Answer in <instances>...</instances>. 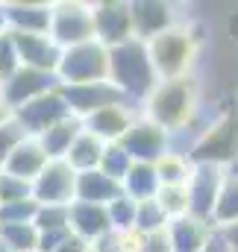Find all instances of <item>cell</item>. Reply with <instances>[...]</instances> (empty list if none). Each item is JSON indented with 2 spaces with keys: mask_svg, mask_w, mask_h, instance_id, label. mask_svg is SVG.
Wrapping results in <instances>:
<instances>
[{
  "mask_svg": "<svg viewBox=\"0 0 238 252\" xmlns=\"http://www.w3.org/2000/svg\"><path fill=\"white\" fill-rule=\"evenodd\" d=\"M141 115L156 126H162L171 138L191 129L200 115V79H197V73L159 82L150 91V97L141 103Z\"/></svg>",
  "mask_w": 238,
  "mask_h": 252,
  "instance_id": "obj_1",
  "label": "cell"
},
{
  "mask_svg": "<svg viewBox=\"0 0 238 252\" xmlns=\"http://www.w3.org/2000/svg\"><path fill=\"white\" fill-rule=\"evenodd\" d=\"M109 82L123 94L126 103L141 109V103L159 85V76L153 70V62H150V53H147L144 41L132 38V41L109 50Z\"/></svg>",
  "mask_w": 238,
  "mask_h": 252,
  "instance_id": "obj_2",
  "label": "cell"
},
{
  "mask_svg": "<svg viewBox=\"0 0 238 252\" xmlns=\"http://www.w3.org/2000/svg\"><path fill=\"white\" fill-rule=\"evenodd\" d=\"M200 30L194 24H182L171 27L168 32L156 35L153 41H147V53L153 70L159 76V82L165 79H179V76H191L197 67V56H200Z\"/></svg>",
  "mask_w": 238,
  "mask_h": 252,
  "instance_id": "obj_3",
  "label": "cell"
},
{
  "mask_svg": "<svg viewBox=\"0 0 238 252\" xmlns=\"http://www.w3.org/2000/svg\"><path fill=\"white\" fill-rule=\"evenodd\" d=\"M185 156L191 164H215V167H236L238 164V115H224L209 129H200L188 144Z\"/></svg>",
  "mask_w": 238,
  "mask_h": 252,
  "instance_id": "obj_4",
  "label": "cell"
},
{
  "mask_svg": "<svg viewBox=\"0 0 238 252\" xmlns=\"http://www.w3.org/2000/svg\"><path fill=\"white\" fill-rule=\"evenodd\" d=\"M59 85H88L109 79V50L100 41H85L62 50L56 64Z\"/></svg>",
  "mask_w": 238,
  "mask_h": 252,
  "instance_id": "obj_5",
  "label": "cell"
},
{
  "mask_svg": "<svg viewBox=\"0 0 238 252\" xmlns=\"http://www.w3.org/2000/svg\"><path fill=\"white\" fill-rule=\"evenodd\" d=\"M47 35L59 50L94 41V12L91 3L79 0H56L50 3V30Z\"/></svg>",
  "mask_w": 238,
  "mask_h": 252,
  "instance_id": "obj_6",
  "label": "cell"
},
{
  "mask_svg": "<svg viewBox=\"0 0 238 252\" xmlns=\"http://www.w3.org/2000/svg\"><path fill=\"white\" fill-rule=\"evenodd\" d=\"M224 179H227V170L224 167H215V164H194L191 167V176H188V214L200 223H209L212 226V217H215V205H218V196L224 188Z\"/></svg>",
  "mask_w": 238,
  "mask_h": 252,
  "instance_id": "obj_7",
  "label": "cell"
},
{
  "mask_svg": "<svg viewBox=\"0 0 238 252\" xmlns=\"http://www.w3.org/2000/svg\"><path fill=\"white\" fill-rule=\"evenodd\" d=\"M126 150V156L138 164H156L168 150H171V135L156 126L153 121H147L144 115L135 118V124L123 132V138L118 141Z\"/></svg>",
  "mask_w": 238,
  "mask_h": 252,
  "instance_id": "obj_8",
  "label": "cell"
},
{
  "mask_svg": "<svg viewBox=\"0 0 238 252\" xmlns=\"http://www.w3.org/2000/svg\"><path fill=\"white\" fill-rule=\"evenodd\" d=\"M91 12H94V41H100L106 50L135 38L126 0H97L91 3Z\"/></svg>",
  "mask_w": 238,
  "mask_h": 252,
  "instance_id": "obj_9",
  "label": "cell"
},
{
  "mask_svg": "<svg viewBox=\"0 0 238 252\" xmlns=\"http://www.w3.org/2000/svg\"><path fill=\"white\" fill-rule=\"evenodd\" d=\"M59 88V79L56 73H47V70H33V67H18L12 76H6L0 82V97L6 100V106L15 112L27 103H33L36 97L41 94H50Z\"/></svg>",
  "mask_w": 238,
  "mask_h": 252,
  "instance_id": "obj_10",
  "label": "cell"
},
{
  "mask_svg": "<svg viewBox=\"0 0 238 252\" xmlns=\"http://www.w3.org/2000/svg\"><path fill=\"white\" fill-rule=\"evenodd\" d=\"M12 118L24 126V132H27L30 138H39L41 132H47L53 124H59V121H65V118H71V109H68L62 91L56 88V91L41 94V97H36L33 103L15 109Z\"/></svg>",
  "mask_w": 238,
  "mask_h": 252,
  "instance_id": "obj_11",
  "label": "cell"
},
{
  "mask_svg": "<svg viewBox=\"0 0 238 252\" xmlns=\"http://www.w3.org/2000/svg\"><path fill=\"white\" fill-rule=\"evenodd\" d=\"M62 97L71 109L74 118L85 121L88 115L106 109V106H115V103H126L123 94L106 79V82H88V85H59Z\"/></svg>",
  "mask_w": 238,
  "mask_h": 252,
  "instance_id": "obj_12",
  "label": "cell"
},
{
  "mask_svg": "<svg viewBox=\"0 0 238 252\" xmlns=\"http://www.w3.org/2000/svg\"><path fill=\"white\" fill-rule=\"evenodd\" d=\"M77 190V173L65 161H47L44 170L33 179V199L39 205H71Z\"/></svg>",
  "mask_w": 238,
  "mask_h": 252,
  "instance_id": "obj_13",
  "label": "cell"
},
{
  "mask_svg": "<svg viewBox=\"0 0 238 252\" xmlns=\"http://www.w3.org/2000/svg\"><path fill=\"white\" fill-rule=\"evenodd\" d=\"M129 15H132V35L144 44L179 24L177 9L165 0H132Z\"/></svg>",
  "mask_w": 238,
  "mask_h": 252,
  "instance_id": "obj_14",
  "label": "cell"
},
{
  "mask_svg": "<svg viewBox=\"0 0 238 252\" xmlns=\"http://www.w3.org/2000/svg\"><path fill=\"white\" fill-rule=\"evenodd\" d=\"M6 32H9V30H6ZM9 38H12V44H15V53H18L21 67L56 73L62 50L53 44L50 35H39V32H9Z\"/></svg>",
  "mask_w": 238,
  "mask_h": 252,
  "instance_id": "obj_15",
  "label": "cell"
},
{
  "mask_svg": "<svg viewBox=\"0 0 238 252\" xmlns=\"http://www.w3.org/2000/svg\"><path fill=\"white\" fill-rule=\"evenodd\" d=\"M138 115H141L138 106H132V103H115V106H106V109L88 115V118L82 121V129H85L88 135L100 138L103 144H115V141L123 138V132L135 124Z\"/></svg>",
  "mask_w": 238,
  "mask_h": 252,
  "instance_id": "obj_16",
  "label": "cell"
},
{
  "mask_svg": "<svg viewBox=\"0 0 238 252\" xmlns=\"http://www.w3.org/2000/svg\"><path fill=\"white\" fill-rule=\"evenodd\" d=\"M3 21L9 32H39L47 35L50 30V3H30V0H12L0 3Z\"/></svg>",
  "mask_w": 238,
  "mask_h": 252,
  "instance_id": "obj_17",
  "label": "cell"
},
{
  "mask_svg": "<svg viewBox=\"0 0 238 252\" xmlns=\"http://www.w3.org/2000/svg\"><path fill=\"white\" fill-rule=\"evenodd\" d=\"M68 229L74 238H79L82 244L97 241L103 232H109V214L106 205H91V202H71L68 205Z\"/></svg>",
  "mask_w": 238,
  "mask_h": 252,
  "instance_id": "obj_18",
  "label": "cell"
},
{
  "mask_svg": "<svg viewBox=\"0 0 238 252\" xmlns=\"http://www.w3.org/2000/svg\"><path fill=\"white\" fill-rule=\"evenodd\" d=\"M168 241H171V252H203L215 226L209 223H200L194 220L191 214L177 217V220H168Z\"/></svg>",
  "mask_w": 238,
  "mask_h": 252,
  "instance_id": "obj_19",
  "label": "cell"
},
{
  "mask_svg": "<svg viewBox=\"0 0 238 252\" xmlns=\"http://www.w3.org/2000/svg\"><path fill=\"white\" fill-rule=\"evenodd\" d=\"M50 158L44 156V150H41V144L36 141V138H27L24 144H18L15 147V153L3 161V173H9V176H15V179H24V182H30L33 185V179L44 170V164H47Z\"/></svg>",
  "mask_w": 238,
  "mask_h": 252,
  "instance_id": "obj_20",
  "label": "cell"
},
{
  "mask_svg": "<svg viewBox=\"0 0 238 252\" xmlns=\"http://www.w3.org/2000/svg\"><path fill=\"white\" fill-rule=\"evenodd\" d=\"M120 182L109 179L100 170H88V173H77V190H74V202H91V205H109L112 199H118Z\"/></svg>",
  "mask_w": 238,
  "mask_h": 252,
  "instance_id": "obj_21",
  "label": "cell"
},
{
  "mask_svg": "<svg viewBox=\"0 0 238 252\" xmlns=\"http://www.w3.org/2000/svg\"><path fill=\"white\" fill-rule=\"evenodd\" d=\"M79 132H82V121L71 115V118L59 121V124H53L47 132H41L36 141L41 144V150H44V156L50 161H59V158H65V153L71 150V144L77 141Z\"/></svg>",
  "mask_w": 238,
  "mask_h": 252,
  "instance_id": "obj_22",
  "label": "cell"
},
{
  "mask_svg": "<svg viewBox=\"0 0 238 252\" xmlns=\"http://www.w3.org/2000/svg\"><path fill=\"white\" fill-rule=\"evenodd\" d=\"M103 141L100 138H94V135H88L85 129L77 135V141L71 144V150L65 153V164L74 170V173H88V170H97L100 167V156H103Z\"/></svg>",
  "mask_w": 238,
  "mask_h": 252,
  "instance_id": "obj_23",
  "label": "cell"
},
{
  "mask_svg": "<svg viewBox=\"0 0 238 252\" xmlns=\"http://www.w3.org/2000/svg\"><path fill=\"white\" fill-rule=\"evenodd\" d=\"M159 176H156V167L153 164H132L129 167V173L123 176V182H120V190H123V196H129L132 202H144V199H156V193H159Z\"/></svg>",
  "mask_w": 238,
  "mask_h": 252,
  "instance_id": "obj_24",
  "label": "cell"
},
{
  "mask_svg": "<svg viewBox=\"0 0 238 252\" xmlns=\"http://www.w3.org/2000/svg\"><path fill=\"white\" fill-rule=\"evenodd\" d=\"M230 223H238V164L227 170L224 188H221L218 205H215V217H212L215 229H224Z\"/></svg>",
  "mask_w": 238,
  "mask_h": 252,
  "instance_id": "obj_25",
  "label": "cell"
},
{
  "mask_svg": "<svg viewBox=\"0 0 238 252\" xmlns=\"http://www.w3.org/2000/svg\"><path fill=\"white\" fill-rule=\"evenodd\" d=\"M156 176H159V185H188V176H191V158L179 150H168L156 164Z\"/></svg>",
  "mask_w": 238,
  "mask_h": 252,
  "instance_id": "obj_26",
  "label": "cell"
},
{
  "mask_svg": "<svg viewBox=\"0 0 238 252\" xmlns=\"http://www.w3.org/2000/svg\"><path fill=\"white\" fill-rule=\"evenodd\" d=\"M0 241L9 247V252H36V247H39V229L33 223L0 226Z\"/></svg>",
  "mask_w": 238,
  "mask_h": 252,
  "instance_id": "obj_27",
  "label": "cell"
},
{
  "mask_svg": "<svg viewBox=\"0 0 238 252\" xmlns=\"http://www.w3.org/2000/svg\"><path fill=\"white\" fill-rule=\"evenodd\" d=\"M165 229H168V217H165V211L159 208L156 199L135 202V232L138 235H156V232H165Z\"/></svg>",
  "mask_w": 238,
  "mask_h": 252,
  "instance_id": "obj_28",
  "label": "cell"
},
{
  "mask_svg": "<svg viewBox=\"0 0 238 252\" xmlns=\"http://www.w3.org/2000/svg\"><path fill=\"white\" fill-rule=\"evenodd\" d=\"M132 164H135V161L126 156V150L115 141V144H106V147H103V156H100V167H97V170L106 173V176L115 179V182H123V176L129 173Z\"/></svg>",
  "mask_w": 238,
  "mask_h": 252,
  "instance_id": "obj_29",
  "label": "cell"
},
{
  "mask_svg": "<svg viewBox=\"0 0 238 252\" xmlns=\"http://www.w3.org/2000/svg\"><path fill=\"white\" fill-rule=\"evenodd\" d=\"M156 202L159 208L165 211L168 220H177L188 214V188L185 185H162L156 193Z\"/></svg>",
  "mask_w": 238,
  "mask_h": 252,
  "instance_id": "obj_30",
  "label": "cell"
},
{
  "mask_svg": "<svg viewBox=\"0 0 238 252\" xmlns=\"http://www.w3.org/2000/svg\"><path fill=\"white\" fill-rule=\"evenodd\" d=\"M106 214H109V226H112L118 235L135 229V202H132L129 196L120 193L118 199H112V202L106 205Z\"/></svg>",
  "mask_w": 238,
  "mask_h": 252,
  "instance_id": "obj_31",
  "label": "cell"
},
{
  "mask_svg": "<svg viewBox=\"0 0 238 252\" xmlns=\"http://www.w3.org/2000/svg\"><path fill=\"white\" fill-rule=\"evenodd\" d=\"M39 211L36 199H18V202H3L0 205V226H15V223H33Z\"/></svg>",
  "mask_w": 238,
  "mask_h": 252,
  "instance_id": "obj_32",
  "label": "cell"
},
{
  "mask_svg": "<svg viewBox=\"0 0 238 252\" xmlns=\"http://www.w3.org/2000/svg\"><path fill=\"white\" fill-rule=\"evenodd\" d=\"M27 138H30V135L24 132V126L18 124L15 118H9V121L0 124V167H3V161L15 153V147L24 144Z\"/></svg>",
  "mask_w": 238,
  "mask_h": 252,
  "instance_id": "obj_33",
  "label": "cell"
},
{
  "mask_svg": "<svg viewBox=\"0 0 238 252\" xmlns=\"http://www.w3.org/2000/svg\"><path fill=\"white\" fill-rule=\"evenodd\" d=\"M33 226H36L39 232L68 229V205H39Z\"/></svg>",
  "mask_w": 238,
  "mask_h": 252,
  "instance_id": "obj_34",
  "label": "cell"
},
{
  "mask_svg": "<svg viewBox=\"0 0 238 252\" xmlns=\"http://www.w3.org/2000/svg\"><path fill=\"white\" fill-rule=\"evenodd\" d=\"M18 199H33V185L0 170V205L3 202H18Z\"/></svg>",
  "mask_w": 238,
  "mask_h": 252,
  "instance_id": "obj_35",
  "label": "cell"
},
{
  "mask_svg": "<svg viewBox=\"0 0 238 252\" xmlns=\"http://www.w3.org/2000/svg\"><path fill=\"white\" fill-rule=\"evenodd\" d=\"M18 67H21V62H18L15 44H12L9 32H3V35H0V82H3L6 76H12Z\"/></svg>",
  "mask_w": 238,
  "mask_h": 252,
  "instance_id": "obj_36",
  "label": "cell"
},
{
  "mask_svg": "<svg viewBox=\"0 0 238 252\" xmlns=\"http://www.w3.org/2000/svg\"><path fill=\"white\" fill-rule=\"evenodd\" d=\"M71 238V229H53V232H39V247L36 252H56Z\"/></svg>",
  "mask_w": 238,
  "mask_h": 252,
  "instance_id": "obj_37",
  "label": "cell"
},
{
  "mask_svg": "<svg viewBox=\"0 0 238 252\" xmlns=\"http://www.w3.org/2000/svg\"><path fill=\"white\" fill-rule=\"evenodd\" d=\"M88 250L91 252H120V235L115 229H109V232H103L97 241H91Z\"/></svg>",
  "mask_w": 238,
  "mask_h": 252,
  "instance_id": "obj_38",
  "label": "cell"
},
{
  "mask_svg": "<svg viewBox=\"0 0 238 252\" xmlns=\"http://www.w3.org/2000/svg\"><path fill=\"white\" fill-rule=\"evenodd\" d=\"M141 252H171V241H168V232L144 235V241H141Z\"/></svg>",
  "mask_w": 238,
  "mask_h": 252,
  "instance_id": "obj_39",
  "label": "cell"
},
{
  "mask_svg": "<svg viewBox=\"0 0 238 252\" xmlns=\"http://www.w3.org/2000/svg\"><path fill=\"white\" fill-rule=\"evenodd\" d=\"M141 241H144V235H138L135 229L120 232V252H141Z\"/></svg>",
  "mask_w": 238,
  "mask_h": 252,
  "instance_id": "obj_40",
  "label": "cell"
},
{
  "mask_svg": "<svg viewBox=\"0 0 238 252\" xmlns=\"http://www.w3.org/2000/svg\"><path fill=\"white\" fill-rule=\"evenodd\" d=\"M218 232H221V238H224L227 250L238 252V223H230V226H224V229H218Z\"/></svg>",
  "mask_w": 238,
  "mask_h": 252,
  "instance_id": "obj_41",
  "label": "cell"
},
{
  "mask_svg": "<svg viewBox=\"0 0 238 252\" xmlns=\"http://www.w3.org/2000/svg\"><path fill=\"white\" fill-rule=\"evenodd\" d=\"M203 252H230L227 250V244H224V238H221V232L215 229L212 232V238H209V244H206V250Z\"/></svg>",
  "mask_w": 238,
  "mask_h": 252,
  "instance_id": "obj_42",
  "label": "cell"
},
{
  "mask_svg": "<svg viewBox=\"0 0 238 252\" xmlns=\"http://www.w3.org/2000/svg\"><path fill=\"white\" fill-rule=\"evenodd\" d=\"M85 250H88V244H82L79 238H74V235H71V238H68L56 252H85Z\"/></svg>",
  "mask_w": 238,
  "mask_h": 252,
  "instance_id": "obj_43",
  "label": "cell"
},
{
  "mask_svg": "<svg viewBox=\"0 0 238 252\" xmlns=\"http://www.w3.org/2000/svg\"><path fill=\"white\" fill-rule=\"evenodd\" d=\"M9 118H12V109H9V106H6V100L0 97V124H3V121H9Z\"/></svg>",
  "mask_w": 238,
  "mask_h": 252,
  "instance_id": "obj_44",
  "label": "cell"
},
{
  "mask_svg": "<svg viewBox=\"0 0 238 252\" xmlns=\"http://www.w3.org/2000/svg\"><path fill=\"white\" fill-rule=\"evenodd\" d=\"M0 252H9V247H6V244H3V241H0Z\"/></svg>",
  "mask_w": 238,
  "mask_h": 252,
  "instance_id": "obj_45",
  "label": "cell"
},
{
  "mask_svg": "<svg viewBox=\"0 0 238 252\" xmlns=\"http://www.w3.org/2000/svg\"><path fill=\"white\" fill-rule=\"evenodd\" d=\"M85 252H91V250H85Z\"/></svg>",
  "mask_w": 238,
  "mask_h": 252,
  "instance_id": "obj_46",
  "label": "cell"
}]
</instances>
